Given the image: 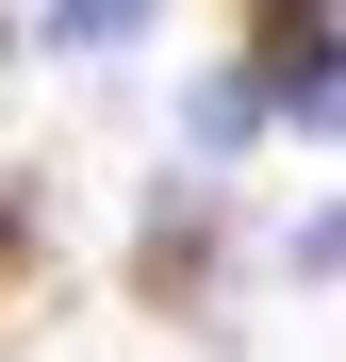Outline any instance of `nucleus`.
<instances>
[{
	"mask_svg": "<svg viewBox=\"0 0 346 362\" xmlns=\"http://www.w3.org/2000/svg\"><path fill=\"white\" fill-rule=\"evenodd\" d=\"M264 132H280V83H264V66H198V83H182V148H198V165L264 148Z\"/></svg>",
	"mask_w": 346,
	"mask_h": 362,
	"instance_id": "1",
	"label": "nucleus"
},
{
	"mask_svg": "<svg viewBox=\"0 0 346 362\" xmlns=\"http://www.w3.org/2000/svg\"><path fill=\"white\" fill-rule=\"evenodd\" d=\"M264 83H280V132H330V148H346V33H313V49H280Z\"/></svg>",
	"mask_w": 346,
	"mask_h": 362,
	"instance_id": "2",
	"label": "nucleus"
},
{
	"mask_svg": "<svg viewBox=\"0 0 346 362\" xmlns=\"http://www.w3.org/2000/svg\"><path fill=\"white\" fill-rule=\"evenodd\" d=\"M149 0H50V49H132Z\"/></svg>",
	"mask_w": 346,
	"mask_h": 362,
	"instance_id": "3",
	"label": "nucleus"
},
{
	"mask_svg": "<svg viewBox=\"0 0 346 362\" xmlns=\"http://www.w3.org/2000/svg\"><path fill=\"white\" fill-rule=\"evenodd\" d=\"M248 33H264V66H280V49H313V33H346V0H248Z\"/></svg>",
	"mask_w": 346,
	"mask_h": 362,
	"instance_id": "4",
	"label": "nucleus"
},
{
	"mask_svg": "<svg viewBox=\"0 0 346 362\" xmlns=\"http://www.w3.org/2000/svg\"><path fill=\"white\" fill-rule=\"evenodd\" d=\"M280 264H297V280H346V198H330V214H313V230H297Z\"/></svg>",
	"mask_w": 346,
	"mask_h": 362,
	"instance_id": "5",
	"label": "nucleus"
},
{
	"mask_svg": "<svg viewBox=\"0 0 346 362\" xmlns=\"http://www.w3.org/2000/svg\"><path fill=\"white\" fill-rule=\"evenodd\" d=\"M0 230H17V181H0Z\"/></svg>",
	"mask_w": 346,
	"mask_h": 362,
	"instance_id": "6",
	"label": "nucleus"
},
{
	"mask_svg": "<svg viewBox=\"0 0 346 362\" xmlns=\"http://www.w3.org/2000/svg\"><path fill=\"white\" fill-rule=\"evenodd\" d=\"M0 49H17V17H0Z\"/></svg>",
	"mask_w": 346,
	"mask_h": 362,
	"instance_id": "7",
	"label": "nucleus"
}]
</instances>
